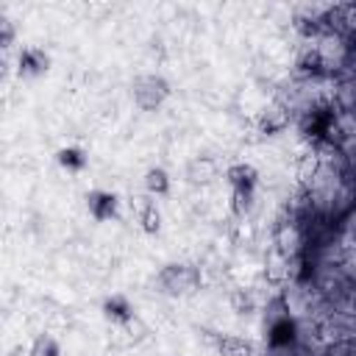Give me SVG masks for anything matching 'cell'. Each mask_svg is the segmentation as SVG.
I'll return each mask as SVG.
<instances>
[{
    "instance_id": "obj_1",
    "label": "cell",
    "mask_w": 356,
    "mask_h": 356,
    "mask_svg": "<svg viewBox=\"0 0 356 356\" xmlns=\"http://www.w3.org/2000/svg\"><path fill=\"white\" fill-rule=\"evenodd\" d=\"M150 286H153L156 295H164V298H172V300L192 298L203 286V270L192 261H170L153 275Z\"/></svg>"
},
{
    "instance_id": "obj_2",
    "label": "cell",
    "mask_w": 356,
    "mask_h": 356,
    "mask_svg": "<svg viewBox=\"0 0 356 356\" xmlns=\"http://www.w3.org/2000/svg\"><path fill=\"white\" fill-rule=\"evenodd\" d=\"M225 181L231 186V214L248 217L256 206V189H259V170L250 161H234L225 167Z\"/></svg>"
},
{
    "instance_id": "obj_3",
    "label": "cell",
    "mask_w": 356,
    "mask_h": 356,
    "mask_svg": "<svg viewBox=\"0 0 356 356\" xmlns=\"http://www.w3.org/2000/svg\"><path fill=\"white\" fill-rule=\"evenodd\" d=\"M172 95L170 81L161 72H139L131 81V100L139 111H156Z\"/></svg>"
},
{
    "instance_id": "obj_4",
    "label": "cell",
    "mask_w": 356,
    "mask_h": 356,
    "mask_svg": "<svg viewBox=\"0 0 356 356\" xmlns=\"http://www.w3.org/2000/svg\"><path fill=\"white\" fill-rule=\"evenodd\" d=\"M289 120H292L289 108L281 106L278 100H273L270 106H264L261 111H256V117H253V128H256L259 136H278L281 131H286Z\"/></svg>"
},
{
    "instance_id": "obj_5",
    "label": "cell",
    "mask_w": 356,
    "mask_h": 356,
    "mask_svg": "<svg viewBox=\"0 0 356 356\" xmlns=\"http://www.w3.org/2000/svg\"><path fill=\"white\" fill-rule=\"evenodd\" d=\"M209 342L217 356H256V342L234 331H209Z\"/></svg>"
},
{
    "instance_id": "obj_6",
    "label": "cell",
    "mask_w": 356,
    "mask_h": 356,
    "mask_svg": "<svg viewBox=\"0 0 356 356\" xmlns=\"http://www.w3.org/2000/svg\"><path fill=\"white\" fill-rule=\"evenodd\" d=\"M86 209H89L92 220L108 222V220L120 217V197L111 189H89L86 192Z\"/></svg>"
},
{
    "instance_id": "obj_7",
    "label": "cell",
    "mask_w": 356,
    "mask_h": 356,
    "mask_svg": "<svg viewBox=\"0 0 356 356\" xmlns=\"http://www.w3.org/2000/svg\"><path fill=\"white\" fill-rule=\"evenodd\" d=\"M50 70V56L36 47V44H25L17 50V75L19 78H36L44 75Z\"/></svg>"
},
{
    "instance_id": "obj_8",
    "label": "cell",
    "mask_w": 356,
    "mask_h": 356,
    "mask_svg": "<svg viewBox=\"0 0 356 356\" xmlns=\"http://www.w3.org/2000/svg\"><path fill=\"white\" fill-rule=\"evenodd\" d=\"M100 312H103V317H106L111 325H117V328H128V325H134V323H136L134 303H131L125 295H120V292H114V295L103 298Z\"/></svg>"
},
{
    "instance_id": "obj_9",
    "label": "cell",
    "mask_w": 356,
    "mask_h": 356,
    "mask_svg": "<svg viewBox=\"0 0 356 356\" xmlns=\"http://www.w3.org/2000/svg\"><path fill=\"white\" fill-rule=\"evenodd\" d=\"M295 70H298V75L300 78H306V81H312V78H320V75H328L331 70H328V64H325V58L320 56V50H317V44L314 42H306L300 50H298V56H295Z\"/></svg>"
},
{
    "instance_id": "obj_10",
    "label": "cell",
    "mask_w": 356,
    "mask_h": 356,
    "mask_svg": "<svg viewBox=\"0 0 356 356\" xmlns=\"http://www.w3.org/2000/svg\"><path fill=\"white\" fill-rule=\"evenodd\" d=\"M134 209H136V222H139V228L145 231V234H159L161 231V211H159V206H156V200L150 197V195H145V197H136L134 200Z\"/></svg>"
},
{
    "instance_id": "obj_11",
    "label": "cell",
    "mask_w": 356,
    "mask_h": 356,
    "mask_svg": "<svg viewBox=\"0 0 356 356\" xmlns=\"http://www.w3.org/2000/svg\"><path fill=\"white\" fill-rule=\"evenodd\" d=\"M56 161H58V167L67 170V172H81V170H86L89 156H86L83 147L67 145V147H58V150H56Z\"/></svg>"
},
{
    "instance_id": "obj_12",
    "label": "cell",
    "mask_w": 356,
    "mask_h": 356,
    "mask_svg": "<svg viewBox=\"0 0 356 356\" xmlns=\"http://www.w3.org/2000/svg\"><path fill=\"white\" fill-rule=\"evenodd\" d=\"M228 300H231V309L239 317H250L259 309V298H256V289L253 286H236V289H231Z\"/></svg>"
},
{
    "instance_id": "obj_13",
    "label": "cell",
    "mask_w": 356,
    "mask_h": 356,
    "mask_svg": "<svg viewBox=\"0 0 356 356\" xmlns=\"http://www.w3.org/2000/svg\"><path fill=\"white\" fill-rule=\"evenodd\" d=\"M142 184H145V192L150 195V197H167L170 195V172L164 170V167H150L147 172H145V178H142Z\"/></svg>"
},
{
    "instance_id": "obj_14",
    "label": "cell",
    "mask_w": 356,
    "mask_h": 356,
    "mask_svg": "<svg viewBox=\"0 0 356 356\" xmlns=\"http://www.w3.org/2000/svg\"><path fill=\"white\" fill-rule=\"evenodd\" d=\"M28 356H61V342L53 334H36L28 348Z\"/></svg>"
},
{
    "instance_id": "obj_15",
    "label": "cell",
    "mask_w": 356,
    "mask_h": 356,
    "mask_svg": "<svg viewBox=\"0 0 356 356\" xmlns=\"http://www.w3.org/2000/svg\"><path fill=\"white\" fill-rule=\"evenodd\" d=\"M214 164L211 161H206V159H197V161H192L189 164V181L192 184H209L211 178H214Z\"/></svg>"
},
{
    "instance_id": "obj_16",
    "label": "cell",
    "mask_w": 356,
    "mask_h": 356,
    "mask_svg": "<svg viewBox=\"0 0 356 356\" xmlns=\"http://www.w3.org/2000/svg\"><path fill=\"white\" fill-rule=\"evenodd\" d=\"M0 28H3V39H0V44L8 50V47L14 44V22H11L8 17H3V19H0Z\"/></svg>"
}]
</instances>
